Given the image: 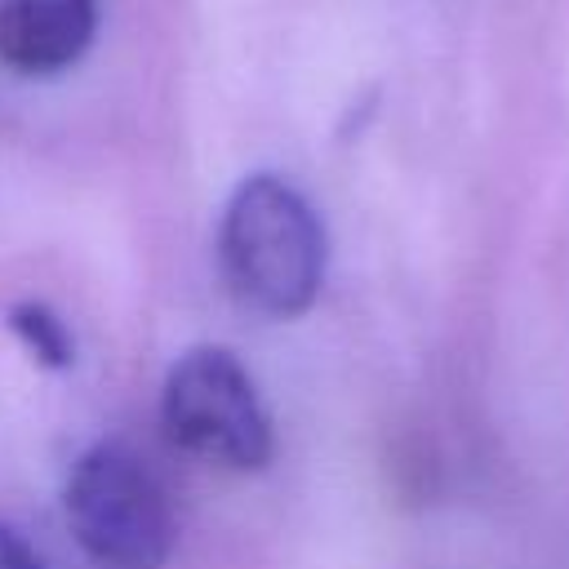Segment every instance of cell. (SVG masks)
Segmentation results:
<instances>
[{"label": "cell", "instance_id": "obj_6", "mask_svg": "<svg viewBox=\"0 0 569 569\" xmlns=\"http://www.w3.org/2000/svg\"><path fill=\"white\" fill-rule=\"evenodd\" d=\"M0 569H44L40 556L22 542V533L13 525H4V520H0Z\"/></svg>", "mask_w": 569, "mask_h": 569}, {"label": "cell", "instance_id": "obj_2", "mask_svg": "<svg viewBox=\"0 0 569 569\" xmlns=\"http://www.w3.org/2000/svg\"><path fill=\"white\" fill-rule=\"evenodd\" d=\"M62 507L80 551L98 569H164L173 556L164 485L124 440H98L76 458Z\"/></svg>", "mask_w": 569, "mask_h": 569}, {"label": "cell", "instance_id": "obj_4", "mask_svg": "<svg viewBox=\"0 0 569 569\" xmlns=\"http://www.w3.org/2000/svg\"><path fill=\"white\" fill-rule=\"evenodd\" d=\"M98 31V0H0V62L22 76L67 71Z\"/></svg>", "mask_w": 569, "mask_h": 569}, {"label": "cell", "instance_id": "obj_3", "mask_svg": "<svg viewBox=\"0 0 569 569\" xmlns=\"http://www.w3.org/2000/svg\"><path fill=\"white\" fill-rule=\"evenodd\" d=\"M160 418L173 445L231 471H262L276 453L258 387L227 347H191L173 360L160 391Z\"/></svg>", "mask_w": 569, "mask_h": 569}, {"label": "cell", "instance_id": "obj_5", "mask_svg": "<svg viewBox=\"0 0 569 569\" xmlns=\"http://www.w3.org/2000/svg\"><path fill=\"white\" fill-rule=\"evenodd\" d=\"M4 325L18 333V342H22L44 369H71V360H76V338H71L67 320H62L49 302L22 298V302H13V307L4 311Z\"/></svg>", "mask_w": 569, "mask_h": 569}, {"label": "cell", "instance_id": "obj_1", "mask_svg": "<svg viewBox=\"0 0 569 569\" xmlns=\"http://www.w3.org/2000/svg\"><path fill=\"white\" fill-rule=\"evenodd\" d=\"M218 262L249 311L293 320L311 311L325 284V222L293 182L253 173L222 209Z\"/></svg>", "mask_w": 569, "mask_h": 569}]
</instances>
